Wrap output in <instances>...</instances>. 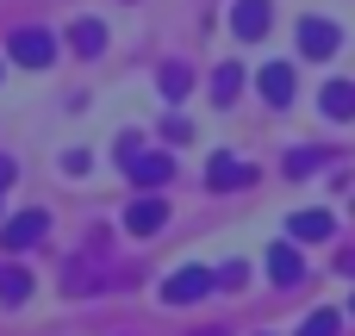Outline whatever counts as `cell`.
<instances>
[{"instance_id": "obj_1", "label": "cell", "mask_w": 355, "mask_h": 336, "mask_svg": "<svg viewBox=\"0 0 355 336\" xmlns=\"http://www.w3.org/2000/svg\"><path fill=\"white\" fill-rule=\"evenodd\" d=\"M125 175L137 181V187H168V175H175V156H162V150H137V143H125Z\"/></svg>"}, {"instance_id": "obj_2", "label": "cell", "mask_w": 355, "mask_h": 336, "mask_svg": "<svg viewBox=\"0 0 355 336\" xmlns=\"http://www.w3.org/2000/svg\"><path fill=\"white\" fill-rule=\"evenodd\" d=\"M218 281H212V268H181V274H168L162 281V299L168 306H193V299H206Z\"/></svg>"}, {"instance_id": "obj_3", "label": "cell", "mask_w": 355, "mask_h": 336, "mask_svg": "<svg viewBox=\"0 0 355 336\" xmlns=\"http://www.w3.org/2000/svg\"><path fill=\"white\" fill-rule=\"evenodd\" d=\"M268 25H275V6H268V0H237V6H231V31H237L243 44L268 37Z\"/></svg>"}, {"instance_id": "obj_4", "label": "cell", "mask_w": 355, "mask_h": 336, "mask_svg": "<svg viewBox=\"0 0 355 336\" xmlns=\"http://www.w3.org/2000/svg\"><path fill=\"white\" fill-rule=\"evenodd\" d=\"M337 44H343V31H337L331 19H300V50H306L312 62H324V56H337Z\"/></svg>"}, {"instance_id": "obj_5", "label": "cell", "mask_w": 355, "mask_h": 336, "mask_svg": "<svg viewBox=\"0 0 355 336\" xmlns=\"http://www.w3.org/2000/svg\"><path fill=\"white\" fill-rule=\"evenodd\" d=\"M6 50H12V62L44 69V62L56 56V37H50V31H12V44H6Z\"/></svg>"}, {"instance_id": "obj_6", "label": "cell", "mask_w": 355, "mask_h": 336, "mask_svg": "<svg viewBox=\"0 0 355 336\" xmlns=\"http://www.w3.org/2000/svg\"><path fill=\"white\" fill-rule=\"evenodd\" d=\"M250 181H256V168H250V162H237V156H212V162H206V187H218V193L250 187Z\"/></svg>"}, {"instance_id": "obj_7", "label": "cell", "mask_w": 355, "mask_h": 336, "mask_svg": "<svg viewBox=\"0 0 355 336\" xmlns=\"http://www.w3.org/2000/svg\"><path fill=\"white\" fill-rule=\"evenodd\" d=\"M44 231H50V218H44V212H19L12 224H0V249H31Z\"/></svg>"}, {"instance_id": "obj_8", "label": "cell", "mask_w": 355, "mask_h": 336, "mask_svg": "<svg viewBox=\"0 0 355 336\" xmlns=\"http://www.w3.org/2000/svg\"><path fill=\"white\" fill-rule=\"evenodd\" d=\"M162 224H168V206H162V200H150V193L131 200V212H125V231H131V237H150V231H162Z\"/></svg>"}, {"instance_id": "obj_9", "label": "cell", "mask_w": 355, "mask_h": 336, "mask_svg": "<svg viewBox=\"0 0 355 336\" xmlns=\"http://www.w3.org/2000/svg\"><path fill=\"white\" fill-rule=\"evenodd\" d=\"M300 274H306V256H300L293 243H275V249H268V281H275V287H293Z\"/></svg>"}, {"instance_id": "obj_10", "label": "cell", "mask_w": 355, "mask_h": 336, "mask_svg": "<svg viewBox=\"0 0 355 336\" xmlns=\"http://www.w3.org/2000/svg\"><path fill=\"white\" fill-rule=\"evenodd\" d=\"M256 87H262L268 106H287V100H293V69H287V62H268V69L256 75Z\"/></svg>"}, {"instance_id": "obj_11", "label": "cell", "mask_w": 355, "mask_h": 336, "mask_svg": "<svg viewBox=\"0 0 355 336\" xmlns=\"http://www.w3.org/2000/svg\"><path fill=\"white\" fill-rule=\"evenodd\" d=\"M318 106H324V118H355V81H331L318 94Z\"/></svg>"}, {"instance_id": "obj_12", "label": "cell", "mask_w": 355, "mask_h": 336, "mask_svg": "<svg viewBox=\"0 0 355 336\" xmlns=\"http://www.w3.org/2000/svg\"><path fill=\"white\" fill-rule=\"evenodd\" d=\"M69 44H75L81 56H100V50H106V25H100V19H75Z\"/></svg>"}, {"instance_id": "obj_13", "label": "cell", "mask_w": 355, "mask_h": 336, "mask_svg": "<svg viewBox=\"0 0 355 336\" xmlns=\"http://www.w3.org/2000/svg\"><path fill=\"white\" fill-rule=\"evenodd\" d=\"M337 224H331V212H293V237L300 243H324Z\"/></svg>"}, {"instance_id": "obj_14", "label": "cell", "mask_w": 355, "mask_h": 336, "mask_svg": "<svg viewBox=\"0 0 355 336\" xmlns=\"http://www.w3.org/2000/svg\"><path fill=\"white\" fill-rule=\"evenodd\" d=\"M0 299H6V306H25V299H31V274H25V268H0Z\"/></svg>"}, {"instance_id": "obj_15", "label": "cell", "mask_w": 355, "mask_h": 336, "mask_svg": "<svg viewBox=\"0 0 355 336\" xmlns=\"http://www.w3.org/2000/svg\"><path fill=\"white\" fill-rule=\"evenodd\" d=\"M237 87H243V69H237V62H225V69L212 75V100H218V106H231V100H237Z\"/></svg>"}, {"instance_id": "obj_16", "label": "cell", "mask_w": 355, "mask_h": 336, "mask_svg": "<svg viewBox=\"0 0 355 336\" xmlns=\"http://www.w3.org/2000/svg\"><path fill=\"white\" fill-rule=\"evenodd\" d=\"M187 87H193V75H187V62H168V69H162V94H168V100H181Z\"/></svg>"}, {"instance_id": "obj_17", "label": "cell", "mask_w": 355, "mask_h": 336, "mask_svg": "<svg viewBox=\"0 0 355 336\" xmlns=\"http://www.w3.org/2000/svg\"><path fill=\"white\" fill-rule=\"evenodd\" d=\"M312 168H324V156H318V150H293V156H287V175H293V181H300V175H312Z\"/></svg>"}, {"instance_id": "obj_18", "label": "cell", "mask_w": 355, "mask_h": 336, "mask_svg": "<svg viewBox=\"0 0 355 336\" xmlns=\"http://www.w3.org/2000/svg\"><path fill=\"white\" fill-rule=\"evenodd\" d=\"M300 336H337V312H312V318L300 324Z\"/></svg>"}, {"instance_id": "obj_19", "label": "cell", "mask_w": 355, "mask_h": 336, "mask_svg": "<svg viewBox=\"0 0 355 336\" xmlns=\"http://www.w3.org/2000/svg\"><path fill=\"white\" fill-rule=\"evenodd\" d=\"M243 274H250V268H243V262H225V268H218V274H212V281H218V287H243Z\"/></svg>"}, {"instance_id": "obj_20", "label": "cell", "mask_w": 355, "mask_h": 336, "mask_svg": "<svg viewBox=\"0 0 355 336\" xmlns=\"http://www.w3.org/2000/svg\"><path fill=\"white\" fill-rule=\"evenodd\" d=\"M12 187V156H0V193Z\"/></svg>"}, {"instance_id": "obj_21", "label": "cell", "mask_w": 355, "mask_h": 336, "mask_svg": "<svg viewBox=\"0 0 355 336\" xmlns=\"http://www.w3.org/2000/svg\"><path fill=\"white\" fill-rule=\"evenodd\" d=\"M349 312H355V299H349Z\"/></svg>"}]
</instances>
